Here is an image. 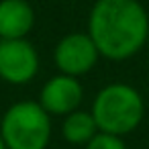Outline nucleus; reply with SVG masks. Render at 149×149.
Returning a JSON list of instances; mask_svg holds the SVG:
<instances>
[{
  "mask_svg": "<svg viewBox=\"0 0 149 149\" xmlns=\"http://www.w3.org/2000/svg\"><path fill=\"white\" fill-rule=\"evenodd\" d=\"M145 114L141 94L127 84H110L98 92L92 104V116L100 133L127 135L139 127Z\"/></svg>",
  "mask_w": 149,
  "mask_h": 149,
  "instance_id": "obj_2",
  "label": "nucleus"
},
{
  "mask_svg": "<svg viewBox=\"0 0 149 149\" xmlns=\"http://www.w3.org/2000/svg\"><path fill=\"white\" fill-rule=\"evenodd\" d=\"M61 133H63L65 141H70L74 145H82V143H88L98 133V127H96L92 112L74 110V112L65 114V120L61 125Z\"/></svg>",
  "mask_w": 149,
  "mask_h": 149,
  "instance_id": "obj_8",
  "label": "nucleus"
},
{
  "mask_svg": "<svg viewBox=\"0 0 149 149\" xmlns=\"http://www.w3.org/2000/svg\"><path fill=\"white\" fill-rule=\"evenodd\" d=\"M84 98L82 84L74 76H53L45 82L39 94V104L47 114H70L74 112Z\"/></svg>",
  "mask_w": 149,
  "mask_h": 149,
  "instance_id": "obj_6",
  "label": "nucleus"
},
{
  "mask_svg": "<svg viewBox=\"0 0 149 149\" xmlns=\"http://www.w3.org/2000/svg\"><path fill=\"white\" fill-rule=\"evenodd\" d=\"M86 149H127V145H125L123 139L116 137V135L96 133V135L86 143Z\"/></svg>",
  "mask_w": 149,
  "mask_h": 149,
  "instance_id": "obj_9",
  "label": "nucleus"
},
{
  "mask_svg": "<svg viewBox=\"0 0 149 149\" xmlns=\"http://www.w3.org/2000/svg\"><path fill=\"white\" fill-rule=\"evenodd\" d=\"M98 49L88 33H70L65 35L53 51L55 65L65 76H82L88 74L98 61Z\"/></svg>",
  "mask_w": 149,
  "mask_h": 149,
  "instance_id": "obj_5",
  "label": "nucleus"
},
{
  "mask_svg": "<svg viewBox=\"0 0 149 149\" xmlns=\"http://www.w3.org/2000/svg\"><path fill=\"white\" fill-rule=\"evenodd\" d=\"M0 41H2V39H0Z\"/></svg>",
  "mask_w": 149,
  "mask_h": 149,
  "instance_id": "obj_11",
  "label": "nucleus"
},
{
  "mask_svg": "<svg viewBox=\"0 0 149 149\" xmlns=\"http://www.w3.org/2000/svg\"><path fill=\"white\" fill-rule=\"evenodd\" d=\"M35 10L27 0H0V39H27Z\"/></svg>",
  "mask_w": 149,
  "mask_h": 149,
  "instance_id": "obj_7",
  "label": "nucleus"
},
{
  "mask_svg": "<svg viewBox=\"0 0 149 149\" xmlns=\"http://www.w3.org/2000/svg\"><path fill=\"white\" fill-rule=\"evenodd\" d=\"M0 149H6V145H4V141H2V137H0Z\"/></svg>",
  "mask_w": 149,
  "mask_h": 149,
  "instance_id": "obj_10",
  "label": "nucleus"
},
{
  "mask_svg": "<svg viewBox=\"0 0 149 149\" xmlns=\"http://www.w3.org/2000/svg\"><path fill=\"white\" fill-rule=\"evenodd\" d=\"M0 137L6 149H47L51 118L39 102H15L0 120Z\"/></svg>",
  "mask_w": 149,
  "mask_h": 149,
  "instance_id": "obj_3",
  "label": "nucleus"
},
{
  "mask_svg": "<svg viewBox=\"0 0 149 149\" xmlns=\"http://www.w3.org/2000/svg\"><path fill=\"white\" fill-rule=\"evenodd\" d=\"M39 72V53L27 39L0 41V80L21 86L29 84Z\"/></svg>",
  "mask_w": 149,
  "mask_h": 149,
  "instance_id": "obj_4",
  "label": "nucleus"
},
{
  "mask_svg": "<svg viewBox=\"0 0 149 149\" xmlns=\"http://www.w3.org/2000/svg\"><path fill=\"white\" fill-rule=\"evenodd\" d=\"M88 35L100 55L120 61L133 57L149 37V17L137 0H96Z\"/></svg>",
  "mask_w": 149,
  "mask_h": 149,
  "instance_id": "obj_1",
  "label": "nucleus"
}]
</instances>
